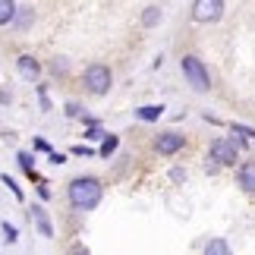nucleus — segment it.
Here are the masks:
<instances>
[{
	"mask_svg": "<svg viewBox=\"0 0 255 255\" xmlns=\"http://www.w3.org/2000/svg\"><path fill=\"white\" fill-rule=\"evenodd\" d=\"M180 66H183V76L189 79V85L195 88V92H208L211 88V76H208V66H205L195 54H186L183 60H180Z\"/></svg>",
	"mask_w": 255,
	"mask_h": 255,
	"instance_id": "nucleus-3",
	"label": "nucleus"
},
{
	"mask_svg": "<svg viewBox=\"0 0 255 255\" xmlns=\"http://www.w3.org/2000/svg\"><path fill=\"white\" fill-rule=\"evenodd\" d=\"M47 158H51V164H63V161H66L60 151H51V154H47Z\"/></svg>",
	"mask_w": 255,
	"mask_h": 255,
	"instance_id": "nucleus-27",
	"label": "nucleus"
},
{
	"mask_svg": "<svg viewBox=\"0 0 255 255\" xmlns=\"http://www.w3.org/2000/svg\"><path fill=\"white\" fill-rule=\"evenodd\" d=\"M32 218L38 224V230H41V237H54V227H51V218H47V211L41 205H32Z\"/></svg>",
	"mask_w": 255,
	"mask_h": 255,
	"instance_id": "nucleus-9",
	"label": "nucleus"
},
{
	"mask_svg": "<svg viewBox=\"0 0 255 255\" xmlns=\"http://www.w3.org/2000/svg\"><path fill=\"white\" fill-rule=\"evenodd\" d=\"M170 176H173V183H183V180H186V170H173Z\"/></svg>",
	"mask_w": 255,
	"mask_h": 255,
	"instance_id": "nucleus-28",
	"label": "nucleus"
},
{
	"mask_svg": "<svg viewBox=\"0 0 255 255\" xmlns=\"http://www.w3.org/2000/svg\"><path fill=\"white\" fill-rule=\"evenodd\" d=\"M117 145H120V139H117V135H111V132H107V139L101 142V148H98V151H101V158H111V154L117 151Z\"/></svg>",
	"mask_w": 255,
	"mask_h": 255,
	"instance_id": "nucleus-16",
	"label": "nucleus"
},
{
	"mask_svg": "<svg viewBox=\"0 0 255 255\" xmlns=\"http://www.w3.org/2000/svg\"><path fill=\"white\" fill-rule=\"evenodd\" d=\"M0 180H3V186H9V192H13L19 202H22V189H19V186H16V180H13V176H6V173H3V176H0Z\"/></svg>",
	"mask_w": 255,
	"mask_h": 255,
	"instance_id": "nucleus-18",
	"label": "nucleus"
},
{
	"mask_svg": "<svg viewBox=\"0 0 255 255\" xmlns=\"http://www.w3.org/2000/svg\"><path fill=\"white\" fill-rule=\"evenodd\" d=\"M38 195H41V199H51V189H47L44 180H38Z\"/></svg>",
	"mask_w": 255,
	"mask_h": 255,
	"instance_id": "nucleus-22",
	"label": "nucleus"
},
{
	"mask_svg": "<svg viewBox=\"0 0 255 255\" xmlns=\"http://www.w3.org/2000/svg\"><path fill=\"white\" fill-rule=\"evenodd\" d=\"M208 151H211V161L218 164V167H233L237 158H240V139L237 135H218Z\"/></svg>",
	"mask_w": 255,
	"mask_h": 255,
	"instance_id": "nucleus-2",
	"label": "nucleus"
},
{
	"mask_svg": "<svg viewBox=\"0 0 255 255\" xmlns=\"http://www.w3.org/2000/svg\"><path fill=\"white\" fill-rule=\"evenodd\" d=\"M16 161H19V167H22L32 180H38V173H35V154H28V151H19L16 154Z\"/></svg>",
	"mask_w": 255,
	"mask_h": 255,
	"instance_id": "nucleus-14",
	"label": "nucleus"
},
{
	"mask_svg": "<svg viewBox=\"0 0 255 255\" xmlns=\"http://www.w3.org/2000/svg\"><path fill=\"white\" fill-rule=\"evenodd\" d=\"M66 114H70V117H79L82 111H79V104H73V101H70V104H66Z\"/></svg>",
	"mask_w": 255,
	"mask_h": 255,
	"instance_id": "nucleus-26",
	"label": "nucleus"
},
{
	"mask_svg": "<svg viewBox=\"0 0 255 255\" xmlns=\"http://www.w3.org/2000/svg\"><path fill=\"white\" fill-rule=\"evenodd\" d=\"M16 66H19V73H22L25 79H38V76H41V63H38L32 54H22L16 60Z\"/></svg>",
	"mask_w": 255,
	"mask_h": 255,
	"instance_id": "nucleus-8",
	"label": "nucleus"
},
{
	"mask_svg": "<svg viewBox=\"0 0 255 255\" xmlns=\"http://www.w3.org/2000/svg\"><path fill=\"white\" fill-rule=\"evenodd\" d=\"M73 154H82V158H88V154H92V148H88V145H73Z\"/></svg>",
	"mask_w": 255,
	"mask_h": 255,
	"instance_id": "nucleus-24",
	"label": "nucleus"
},
{
	"mask_svg": "<svg viewBox=\"0 0 255 255\" xmlns=\"http://www.w3.org/2000/svg\"><path fill=\"white\" fill-rule=\"evenodd\" d=\"M51 70H54V73H66V63H63V57H57V60L51 63Z\"/></svg>",
	"mask_w": 255,
	"mask_h": 255,
	"instance_id": "nucleus-23",
	"label": "nucleus"
},
{
	"mask_svg": "<svg viewBox=\"0 0 255 255\" xmlns=\"http://www.w3.org/2000/svg\"><path fill=\"white\" fill-rule=\"evenodd\" d=\"M70 255H92V252H88L85 246H73V252H70Z\"/></svg>",
	"mask_w": 255,
	"mask_h": 255,
	"instance_id": "nucleus-29",
	"label": "nucleus"
},
{
	"mask_svg": "<svg viewBox=\"0 0 255 255\" xmlns=\"http://www.w3.org/2000/svg\"><path fill=\"white\" fill-rule=\"evenodd\" d=\"M205 255H233V249H230V243H227V240L214 237V240L205 243Z\"/></svg>",
	"mask_w": 255,
	"mask_h": 255,
	"instance_id": "nucleus-11",
	"label": "nucleus"
},
{
	"mask_svg": "<svg viewBox=\"0 0 255 255\" xmlns=\"http://www.w3.org/2000/svg\"><path fill=\"white\" fill-rule=\"evenodd\" d=\"M35 148H38V151H47V154H51V145H47L44 139H35Z\"/></svg>",
	"mask_w": 255,
	"mask_h": 255,
	"instance_id": "nucleus-25",
	"label": "nucleus"
},
{
	"mask_svg": "<svg viewBox=\"0 0 255 255\" xmlns=\"http://www.w3.org/2000/svg\"><path fill=\"white\" fill-rule=\"evenodd\" d=\"M82 82L92 95H107L111 92V82H114V73H111V66H104V63H92V66H85Z\"/></svg>",
	"mask_w": 255,
	"mask_h": 255,
	"instance_id": "nucleus-4",
	"label": "nucleus"
},
{
	"mask_svg": "<svg viewBox=\"0 0 255 255\" xmlns=\"http://www.w3.org/2000/svg\"><path fill=\"white\" fill-rule=\"evenodd\" d=\"M221 16H224V0H195L192 3V19L202 25L218 22Z\"/></svg>",
	"mask_w": 255,
	"mask_h": 255,
	"instance_id": "nucleus-5",
	"label": "nucleus"
},
{
	"mask_svg": "<svg viewBox=\"0 0 255 255\" xmlns=\"http://www.w3.org/2000/svg\"><path fill=\"white\" fill-rule=\"evenodd\" d=\"M158 22H161V9H158V6H148V9L142 13V25L151 28V25H158Z\"/></svg>",
	"mask_w": 255,
	"mask_h": 255,
	"instance_id": "nucleus-15",
	"label": "nucleus"
},
{
	"mask_svg": "<svg viewBox=\"0 0 255 255\" xmlns=\"http://www.w3.org/2000/svg\"><path fill=\"white\" fill-rule=\"evenodd\" d=\"M183 145H186V139L180 132H161L158 139H154V151L158 154H176Z\"/></svg>",
	"mask_w": 255,
	"mask_h": 255,
	"instance_id": "nucleus-6",
	"label": "nucleus"
},
{
	"mask_svg": "<svg viewBox=\"0 0 255 255\" xmlns=\"http://www.w3.org/2000/svg\"><path fill=\"white\" fill-rule=\"evenodd\" d=\"M3 240L6 243H16V227H13V224H6V221H3Z\"/></svg>",
	"mask_w": 255,
	"mask_h": 255,
	"instance_id": "nucleus-19",
	"label": "nucleus"
},
{
	"mask_svg": "<svg viewBox=\"0 0 255 255\" xmlns=\"http://www.w3.org/2000/svg\"><path fill=\"white\" fill-rule=\"evenodd\" d=\"M237 183L243 186V192H249V195H255V161H246V164H240Z\"/></svg>",
	"mask_w": 255,
	"mask_h": 255,
	"instance_id": "nucleus-7",
	"label": "nucleus"
},
{
	"mask_svg": "<svg viewBox=\"0 0 255 255\" xmlns=\"http://www.w3.org/2000/svg\"><path fill=\"white\" fill-rule=\"evenodd\" d=\"M16 0H0V25H9L16 19Z\"/></svg>",
	"mask_w": 255,
	"mask_h": 255,
	"instance_id": "nucleus-12",
	"label": "nucleus"
},
{
	"mask_svg": "<svg viewBox=\"0 0 255 255\" xmlns=\"http://www.w3.org/2000/svg\"><path fill=\"white\" fill-rule=\"evenodd\" d=\"M161 114H164V107H161V104H145V107H139V111H135V117H139V120H145V123L158 120Z\"/></svg>",
	"mask_w": 255,
	"mask_h": 255,
	"instance_id": "nucleus-13",
	"label": "nucleus"
},
{
	"mask_svg": "<svg viewBox=\"0 0 255 255\" xmlns=\"http://www.w3.org/2000/svg\"><path fill=\"white\" fill-rule=\"evenodd\" d=\"M32 22H35V9H32V6H19V9H16V19H13V25L19 28V32H25V28L32 25Z\"/></svg>",
	"mask_w": 255,
	"mask_h": 255,
	"instance_id": "nucleus-10",
	"label": "nucleus"
},
{
	"mask_svg": "<svg viewBox=\"0 0 255 255\" xmlns=\"http://www.w3.org/2000/svg\"><path fill=\"white\" fill-rule=\"evenodd\" d=\"M233 135H243L246 142H255V129L252 126H243V123H233Z\"/></svg>",
	"mask_w": 255,
	"mask_h": 255,
	"instance_id": "nucleus-17",
	"label": "nucleus"
},
{
	"mask_svg": "<svg viewBox=\"0 0 255 255\" xmlns=\"http://www.w3.org/2000/svg\"><path fill=\"white\" fill-rule=\"evenodd\" d=\"M85 139H107V132H101L98 126H88V129H85Z\"/></svg>",
	"mask_w": 255,
	"mask_h": 255,
	"instance_id": "nucleus-20",
	"label": "nucleus"
},
{
	"mask_svg": "<svg viewBox=\"0 0 255 255\" xmlns=\"http://www.w3.org/2000/svg\"><path fill=\"white\" fill-rule=\"evenodd\" d=\"M104 195V186L98 176H76L70 183V205L79 211H92L98 208V202H101Z\"/></svg>",
	"mask_w": 255,
	"mask_h": 255,
	"instance_id": "nucleus-1",
	"label": "nucleus"
},
{
	"mask_svg": "<svg viewBox=\"0 0 255 255\" xmlns=\"http://www.w3.org/2000/svg\"><path fill=\"white\" fill-rule=\"evenodd\" d=\"M38 98H41V107H44V111H51V101H47V88L44 85H38Z\"/></svg>",
	"mask_w": 255,
	"mask_h": 255,
	"instance_id": "nucleus-21",
	"label": "nucleus"
}]
</instances>
